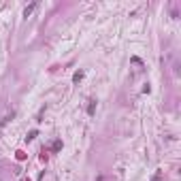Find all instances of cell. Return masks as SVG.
Listing matches in <instances>:
<instances>
[{
    "instance_id": "1",
    "label": "cell",
    "mask_w": 181,
    "mask_h": 181,
    "mask_svg": "<svg viewBox=\"0 0 181 181\" xmlns=\"http://www.w3.org/2000/svg\"><path fill=\"white\" fill-rule=\"evenodd\" d=\"M34 9H36V2H32V4H28V6H26V9H24V17H28V15H30V13L34 11Z\"/></svg>"
},
{
    "instance_id": "2",
    "label": "cell",
    "mask_w": 181,
    "mask_h": 181,
    "mask_svg": "<svg viewBox=\"0 0 181 181\" xmlns=\"http://www.w3.org/2000/svg\"><path fill=\"white\" fill-rule=\"evenodd\" d=\"M81 79H83V70H77L75 75H72V81H75V83H79Z\"/></svg>"
},
{
    "instance_id": "3",
    "label": "cell",
    "mask_w": 181,
    "mask_h": 181,
    "mask_svg": "<svg viewBox=\"0 0 181 181\" xmlns=\"http://www.w3.org/2000/svg\"><path fill=\"white\" fill-rule=\"evenodd\" d=\"M87 113H89V115H94V113H96V100H89V107H87Z\"/></svg>"
},
{
    "instance_id": "4",
    "label": "cell",
    "mask_w": 181,
    "mask_h": 181,
    "mask_svg": "<svg viewBox=\"0 0 181 181\" xmlns=\"http://www.w3.org/2000/svg\"><path fill=\"white\" fill-rule=\"evenodd\" d=\"M36 137H39V132H36V130H32V132H28V137H26V141H34Z\"/></svg>"
},
{
    "instance_id": "5",
    "label": "cell",
    "mask_w": 181,
    "mask_h": 181,
    "mask_svg": "<svg viewBox=\"0 0 181 181\" xmlns=\"http://www.w3.org/2000/svg\"><path fill=\"white\" fill-rule=\"evenodd\" d=\"M151 181H162V170H156V175H153Z\"/></svg>"
}]
</instances>
